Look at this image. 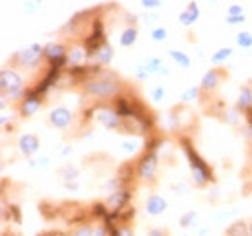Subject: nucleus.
Masks as SVG:
<instances>
[{
  "instance_id": "nucleus-1",
  "label": "nucleus",
  "mask_w": 252,
  "mask_h": 236,
  "mask_svg": "<svg viewBox=\"0 0 252 236\" xmlns=\"http://www.w3.org/2000/svg\"><path fill=\"white\" fill-rule=\"evenodd\" d=\"M84 91L88 95L101 97V99H111L121 91V80L115 78L113 74L105 72V74H97L94 78H90L84 84Z\"/></svg>"
},
{
  "instance_id": "nucleus-2",
  "label": "nucleus",
  "mask_w": 252,
  "mask_h": 236,
  "mask_svg": "<svg viewBox=\"0 0 252 236\" xmlns=\"http://www.w3.org/2000/svg\"><path fill=\"white\" fill-rule=\"evenodd\" d=\"M183 146H185V153H187V157H189L190 161V171H192V178H194V182H196V186H206L210 180H212V171H210V167L204 163V159L194 151V148L190 146V142L187 140H183Z\"/></svg>"
},
{
  "instance_id": "nucleus-3",
  "label": "nucleus",
  "mask_w": 252,
  "mask_h": 236,
  "mask_svg": "<svg viewBox=\"0 0 252 236\" xmlns=\"http://www.w3.org/2000/svg\"><path fill=\"white\" fill-rule=\"evenodd\" d=\"M0 89L4 95H10V97H18L24 89V80L18 72L14 70H2L0 72Z\"/></svg>"
},
{
  "instance_id": "nucleus-4",
  "label": "nucleus",
  "mask_w": 252,
  "mask_h": 236,
  "mask_svg": "<svg viewBox=\"0 0 252 236\" xmlns=\"http://www.w3.org/2000/svg\"><path fill=\"white\" fill-rule=\"evenodd\" d=\"M156 171H158V155L156 151H146L136 163V175L140 180L150 182L156 177Z\"/></svg>"
},
{
  "instance_id": "nucleus-5",
  "label": "nucleus",
  "mask_w": 252,
  "mask_h": 236,
  "mask_svg": "<svg viewBox=\"0 0 252 236\" xmlns=\"http://www.w3.org/2000/svg\"><path fill=\"white\" fill-rule=\"evenodd\" d=\"M41 109V95L32 93V91H26L20 105H18V115L22 118H30L33 117L37 111Z\"/></svg>"
},
{
  "instance_id": "nucleus-6",
  "label": "nucleus",
  "mask_w": 252,
  "mask_h": 236,
  "mask_svg": "<svg viewBox=\"0 0 252 236\" xmlns=\"http://www.w3.org/2000/svg\"><path fill=\"white\" fill-rule=\"evenodd\" d=\"M43 57L47 59V62L51 66L61 68V64L66 62V59H68V51H66L63 43H49V45L43 47Z\"/></svg>"
},
{
  "instance_id": "nucleus-7",
  "label": "nucleus",
  "mask_w": 252,
  "mask_h": 236,
  "mask_svg": "<svg viewBox=\"0 0 252 236\" xmlns=\"http://www.w3.org/2000/svg\"><path fill=\"white\" fill-rule=\"evenodd\" d=\"M41 57H43V49H41L39 45H32V47H28L26 51L16 53L18 64H20V66H26V68H37Z\"/></svg>"
},
{
  "instance_id": "nucleus-8",
  "label": "nucleus",
  "mask_w": 252,
  "mask_h": 236,
  "mask_svg": "<svg viewBox=\"0 0 252 236\" xmlns=\"http://www.w3.org/2000/svg\"><path fill=\"white\" fill-rule=\"evenodd\" d=\"M72 120H74V115H72V111L66 109V107H57V109H53V111L49 113V122H51V126H55V128H59V130L68 128V126L72 124Z\"/></svg>"
},
{
  "instance_id": "nucleus-9",
  "label": "nucleus",
  "mask_w": 252,
  "mask_h": 236,
  "mask_svg": "<svg viewBox=\"0 0 252 236\" xmlns=\"http://www.w3.org/2000/svg\"><path fill=\"white\" fill-rule=\"evenodd\" d=\"M97 120L109 130H119L123 126V118L119 117V113L115 109H109V107H103L97 111Z\"/></svg>"
},
{
  "instance_id": "nucleus-10",
  "label": "nucleus",
  "mask_w": 252,
  "mask_h": 236,
  "mask_svg": "<svg viewBox=\"0 0 252 236\" xmlns=\"http://www.w3.org/2000/svg\"><path fill=\"white\" fill-rule=\"evenodd\" d=\"M225 78V72L221 70V68H212V70H208L206 74H204V78H202V82H200V89L204 91V93H210V91H214V89L220 86V82Z\"/></svg>"
},
{
  "instance_id": "nucleus-11",
  "label": "nucleus",
  "mask_w": 252,
  "mask_h": 236,
  "mask_svg": "<svg viewBox=\"0 0 252 236\" xmlns=\"http://www.w3.org/2000/svg\"><path fill=\"white\" fill-rule=\"evenodd\" d=\"M128 202H130V190H126V188H119V190H115V192L109 196V200H107V207H109L111 211L119 213V211H123V209H125Z\"/></svg>"
},
{
  "instance_id": "nucleus-12",
  "label": "nucleus",
  "mask_w": 252,
  "mask_h": 236,
  "mask_svg": "<svg viewBox=\"0 0 252 236\" xmlns=\"http://www.w3.org/2000/svg\"><path fill=\"white\" fill-rule=\"evenodd\" d=\"M18 149H20L22 155L32 157V155L37 153V149H39V138H37L35 134H24V136L18 140Z\"/></svg>"
},
{
  "instance_id": "nucleus-13",
  "label": "nucleus",
  "mask_w": 252,
  "mask_h": 236,
  "mask_svg": "<svg viewBox=\"0 0 252 236\" xmlns=\"http://www.w3.org/2000/svg\"><path fill=\"white\" fill-rule=\"evenodd\" d=\"M237 109L247 113L252 109V88L251 86H241L239 89V99H237Z\"/></svg>"
},
{
  "instance_id": "nucleus-14",
  "label": "nucleus",
  "mask_w": 252,
  "mask_h": 236,
  "mask_svg": "<svg viewBox=\"0 0 252 236\" xmlns=\"http://www.w3.org/2000/svg\"><path fill=\"white\" fill-rule=\"evenodd\" d=\"M165 209H167V202H165L159 194H154V196L148 198V202H146V211H148V215H161Z\"/></svg>"
},
{
  "instance_id": "nucleus-15",
  "label": "nucleus",
  "mask_w": 252,
  "mask_h": 236,
  "mask_svg": "<svg viewBox=\"0 0 252 236\" xmlns=\"http://www.w3.org/2000/svg\"><path fill=\"white\" fill-rule=\"evenodd\" d=\"M198 16H200V10H198V4H194V2H190L189 8L185 10V12H181L179 14V22L183 24V26H187L190 28L196 20H198Z\"/></svg>"
},
{
  "instance_id": "nucleus-16",
  "label": "nucleus",
  "mask_w": 252,
  "mask_h": 236,
  "mask_svg": "<svg viewBox=\"0 0 252 236\" xmlns=\"http://www.w3.org/2000/svg\"><path fill=\"white\" fill-rule=\"evenodd\" d=\"M225 236H249V223H245V221H235L233 225L227 227Z\"/></svg>"
},
{
  "instance_id": "nucleus-17",
  "label": "nucleus",
  "mask_w": 252,
  "mask_h": 236,
  "mask_svg": "<svg viewBox=\"0 0 252 236\" xmlns=\"http://www.w3.org/2000/svg\"><path fill=\"white\" fill-rule=\"evenodd\" d=\"M136 39H138V30H136L134 26H128V28L121 33V45H123V47H132V45L136 43Z\"/></svg>"
},
{
  "instance_id": "nucleus-18",
  "label": "nucleus",
  "mask_w": 252,
  "mask_h": 236,
  "mask_svg": "<svg viewBox=\"0 0 252 236\" xmlns=\"http://www.w3.org/2000/svg\"><path fill=\"white\" fill-rule=\"evenodd\" d=\"M90 215L94 219H107L109 217V207H107V204H103V202H95L90 207Z\"/></svg>"
},
{
  "instance_id": "nucleus-19",
  "label": "nucleus",
  "mask_w": 252,
  "mask_h": 236,
  "mask_svg": "<svg viewBox=\"0 0 252 236\" xmlns=\"http://www.w3.org/2000/svg\"><path fill=\"white\" fill-rule=\"evenodd\" d=\"M97 60H99V64H103V66H107V64L113 60V49H111L109 43H105L103 49L97 53Z\"/></svg>"
},
{
  "instance_id": "nucleus-20",
  "label": "nucleus",
  "mask_w": 252,
  "mask_h": 236,
  "mask_svg": "<svg viewBox=\"0 0 252 236\" xmlns=\"http://www.w3.org/2000/svg\"><path fill=\"white\" fill-rule=\"evenodd\" d=\"M84 59H86V51H82V49H72V51L68 53L66 62H68V64H72V68H76V66H78Z\"/></svg>"
},
{
  "instance_id": "nucleus-21",
  "label": "nucleus",
  "mask_w": 252,
  "mask_h": 236,
  "mask_svg": "<svg viewBox=\"0 0 252 236\" xmlns=\"http://www.w3.org/2000/svg\"><path fill=\"white\" fill-rule=\"evenodd\" d=\"M169 55H171V59L175 60L177 64H181L183 68H190V59L183 53V51H175V49H171Z\"/></svg>"
},
{
  "instance_id": "nucleus-22",
  "label": "nucleus",
  "mask_w": 252,
  "mask_h": 236,
  "mask_svg": "<svg viewBox=\"0 0 252 236\" xmlns=\"http://www.w3.org/2000/svg\"><path fill=\"white\" fill-rule=\"evenodd\" d=\"M94 225L92 223H86V225H80L78 229H74L70 235L66 236H94Z\"/></svg>"
},
{
  "instance_id": "nucleus-23",
  "label": "nucleus",
  "mask_w": 252,
  "mask_h": 236,
  "mask_svg": "<svg viewBox=\"0 0 252 236\" xmlns=\"http://www.w3.org/2000/svg\"><path fill=\"white\" fill-rule=\"evenodd\" d=\"M200 93H202L200 86H192V88H189L183 95H181V101H185V103H189V101H196V99L200 97Z\"/></svg>"
},
{
  "instance_id": "nucleus-24",
  "label": "nucleus",
  "mask_w": 252,
  "mask_h": 236,
  "mask_svg": "<svg viewBox=\"0 0 252 236\" xmlns=\"http://www.w3.org/2000/svg\"><path fill=\"white\" fill-rule=\"evenodd\" d=\"M231 55H233V49H229V47H223V49H220L216 55H212V64H220V62H223V60L229 59Z\"/></svg>"
},
{
  "instance_id": "nucleus-25",
  "label": "nucleus",
  "mask_w": 252,
  "mask_h": 236,
  "mask_svg": "<svg viewBox=\"0 0 252 236\" xmlns=\"http://www.w3.org/2000/svg\"><path fill=\"white\" fill-rule=\"evenodd\" d=\"M237 45H239V47H243V49L252 47V33H249V31L239 33V35H237Z\"/></svg>"
},
{
  "instance_id": "nucleus-26",
  "label": "nucleus",
  "mask_w": 252,
  "mask_h": 236,
  "mask_svg": "<svg viewBox=\"0 0 252 236\" xmlns=\"http://www.w3.org/2000/svg\"><path fill=\"white\" fill-rule=\"evenodd\" d=\"M130 178H134V167H132V165H125V167L119 171V184H121V182H128Z\"/></svg>"
},
{
  "instance_id": "nucleus-27",
  "label": "nucleus",
  "mask_w": 252,
  "mask_h": 236,
  "mask_svg": "<svg viewBox=\"0 0 252 236\" xmlns=\"http://www.w3.org/2000/svg\"><path fill=\"white\" fill-rule=\"evenodd\" d=\"M196 211H189V213H185L183 217H181V227H192V225H196Z\"/></svg>"
},
{
  "instance_id": "nucleus-28",
  "label": "nucleus",
  "mask_w": 252,
  "mask_h": 236,
  "mask_svg": "<svg viewBox=\"0 0 252 236\" xmlns=\"http://www.w3.org/2000/svg\"><path fill=\"white\" fill-rule=\"evenodd\" d=\"M227 16H229V18H235V16H245V14H243V6H239V4H231V6H229Z\"/></svg>"
},
{
  "instance_id": "nucleus-29",
  "label": "nucleus",
  "mask_w": 252,
  "mask_h": 236,
  "mask_svg": "<svg viewBox=\"0 0 252 236\" xmlns=\"http://www.w3.org/2000/svg\"><path fill=\"white\" fill-rule=\"evenodd\" d=\"M152 39H154V41H163V39H167V30H165V28L154 30L152 31Z\"/></svg>"
},
{
  "instance_id": "nucleus-30",
  "label": "nucleus",
  "mask_w": 252,
  "mask_h": 236,
  "mask_svg": "<svg viewBox=\"0 0 252 236\" xmlns=\"http://www.w3.org/2000/svg\"><path fill=\"white\" fill-rule=\"evenodd\" d=\"M150 95H152V99H154V101H161V99H163V95H165V88H163V86H158V88L152 89V93H150Z\"/></svg>"
},
{
  "instance_id": "nucleus-31",
  "label": "nucleus",
  "mask_w": 252,
  "mask_h": 236,
  "mask_svg": "<svg viewBox=\"0 0 252 236\" xmlns=\"http://www.w3.org/2000/svg\"><path fill=\"white\" fill-rule=\"evenodd\" d=\"M76 175H78V173H76V169H72V165H68V167H66V169L63 171V178H64V180L76 178Z\"/></svg>"
},
{
  "instance_id": "nucleus-32",
  "label": "nucleus",
  "mask_w": 252,
  "mask_h": 236,
  "mask_svg": "<svg viewBox=\"0 0 252 236\" xmlns=\"http://www.w3.org/2000/svg\"><path fill=\"white\" fill-rule=\"evenodd\" d=\"M245 20H247L245 16H235V18H229V16H227V24H229V26H239V24H245Z\"/></svg>"
},
{
  "instance_id": "nucleus-33",
  "label": "nucleus",
  "mask_w": 252,
  "mask_h": 236,
  "mask_svg": "<svg viewBox=\"0 0 252 236\" xmlns=\"http://www.w3.org/2000/svg\"><path fill=\"white\" fill-rule=\"evenodd\" d=\"M148 236H169V231H165V229H148Z\"/></svg>"
},
{
  "instance_id": "nucleus-34",
  "label": "nucleus",
  "mask_w": 252,
  "mask_h": 236,
  "mask_svg": "<svg viewBox=\"0 0 252 236\" xmlns=\"http://www.w3.org/2000/svg\"><path fill=\"white\" fill-rule=\"evenodd\" d=\"M142 6L144 8H156V6H161L159 0H142Z\"/></svg>"
},
{
  "instance_id": "nucleus-35",
  "label": "nucleus",
  "mask_w": 252,
  "mask_h": 236,
  "mask_svg": "<svg viewBox=\"0 0 252 236\" xmlns=\"http://www.w3.org/2000/svg\"><path fill=\"white\" fill-rule=\"evenodd\" d=\"M37 236H66V235L61 233V231H45V233H41V235Z\"/></svg>"
},
{
  "instance_id": "nucleus-36",
  "label": "nucleus",
  "mask_w": 252,
  "mask_h": 236,
  "mask_svg": "<svg viewBox=\"0 0 252 236\" xmlns=\"http://www.w3.org/2000/svg\"><path fill=\"white\" fill-rule=\"evenodd\" d=\"M245 115H247V122H249V126L252 128V109H251V111H247Z\"/></svg>"
},
{
  "instance_id": "nucleus-37",
  "label": "nucleus",
  "mask_w": 252,
  "mask_h": 236,
  "mask_svg": "<svg viewBox=\"0 0 252 236\" xmlns=\"http://www.w3.org/2000/svg\"><path fill=\"white\" fill-rule=\"evenodd\" d=\"M249 236H252V221L249 223Z\"/></svg>"
},
{
  "instance_id": "nucleus-38",
  "label": "nucleus",
  "mask_w": 252,
  "mask_h": 236,
  "mask_svg": "<svg viewBox=\"0 0 252 236\" xmlns=\"http://www.w3.org/2000/svg\"><path fill=\"white\" fill-rule=\"evenodd\" d=\"M2 236H18V235H14V233H10V235H8V233H4Z\"/></svg>"
}]
</instances>
